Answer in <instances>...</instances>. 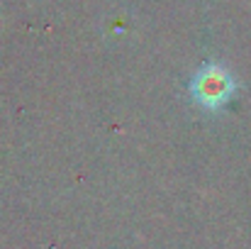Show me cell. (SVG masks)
Returning <instances> with one entry per match:
<instances>
[{
  "mask_svg": "<svg viewBox=\"0 0 251 249\" xmlns=\"http://www.w3.org/2000/svg\"><path fill=\"white\" fill-rule=\"evenodd\" d=\"M190 93H193L195 103H200L202 108L217 110L232 98L234 79L220 64H207L195 74V79L190 83Z\"/></svg>",
  "mask_w": 251,
  "mask_h": 249,
  "instance_id": "6da1fadb",
  "label": "cell"
}]
</instances>
